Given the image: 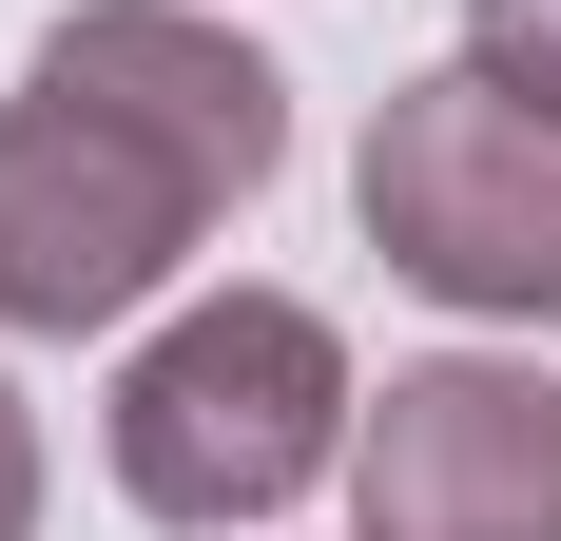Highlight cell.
Instances as JSON below:
<instances>
[{"mask_svg":"<svg viewBox=\"0 0 561 541\" xmlns=\"http://www.w3.org/2000/svg\"><path fill=\"white\" fill-rule=\"evenodd\" d=\"M465 58H484V78H523V97L561 116V0H465Z\"/></svg>","mask_w":561,"mask_h":541,"instance_id":"5","label":"cell"},{"mask_svg":"<svg viewBox=\"0 0 561 541\" xmlns=\"http://www.w3.org/2000/svg\"><path fill=\"white\" fill-rule=\"evenodd\" d=\"M290 174V78L194 0H78L0 97V329L78 348L174 290V252Z\"/></svg>","mask_w":561,"mask_h":541,"instance_id":"1","label":"cell"},{"mask_svg":"<svg viewBox=\"0 0 561 541\" xmlns=\"http://www.w3.org/2000/svg\"><path fill=\"white\" fill-rule=\"evenodd\" d=\"M368 252L426 290V310H484V329H561V116L484 58L407 78L368 116Z\"/></svg>","mask_w":561,"mask_h":541,"instance_id":"3","label":"cell"},{"mask_svg":"<svg viewBox=\"0 0 561 541\" xmlns=\"http://www.w3.org/2000/svg\"><path fill=\"white\" fill-rule=\"evenodd\" d=\"M348 348H330V310L310 290H214V310H174L136 368H116V503L136 522H194V541H232V522H290V503L348 464Z\"/></svg>","mask_w":561,"mask_h":541,"instance_id":"2","label":"cell"},{"mask_svg":"<svg viewBox=\"0 0 561 541\" xmlns=\"http://www.w3.org/2000/svg\"><path fill=\"white\" fill-rule=\"evenodd\" d=\"M348 541H561V387L542 368H388L348 426Z\"/></svg>","mask_w":561,"mask_h":541,"instance_id":"4","label":"cell"},{"mask_svg":"<svg viewBox=\"0 0 561 541\" xmlns=\"http://www.w3.org/2000/svg\"><path fill=\"white\" fill-rule=\"evenodd\" d=\"M0 541H39V406L0 387Z\"/></svg>","mask_w":561,"mask_h":541,"instance_id":"6","label":"cell"}]
</instances>
